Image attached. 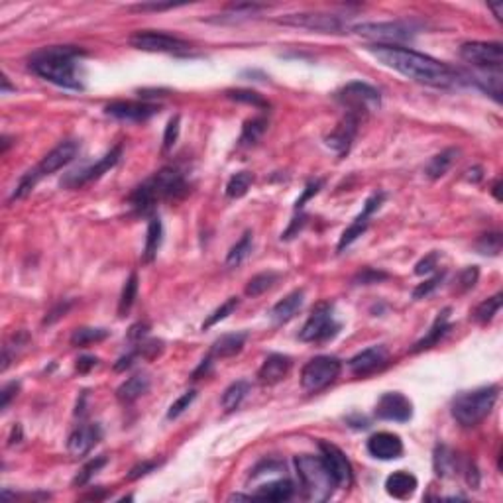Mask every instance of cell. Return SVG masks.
<instances>
[{"label":"cell","instance_id":"obj_1","mask_svg":"<svg viewBox=\"0 0 503 503\" xmlns=\"http://www.w3.org/2000/svg\"><path fill=\"white\" fill-rule=\"evenodd\" d=\"M368 51L383 66L395 69L398 73L405 75L411 81L422 83L429 87H452L458 83V73L447 63L432 59V57L413 51V49L399 48V46H370Z\"/></svg>","mask_w":503,"mask_h":503},{"label":"cell","instance_id":"obj_2","mask_svg":"<svg viewBox=\"0 0 503 503\" xmlns=\"http://www.w3.org/2000/svg\"><path fill=\"white\" fill-rule=\"evenodd\" d=\"M83 56L81 49L73 46H53L33 53L30 57V69L33 73L63 89L81 90L83 83L77 71V59Z\"/></svg>","mask_w":503,"mask_h":503},{"label":"cell","instance_id":"obj_3","mask_svg":"<svg viewBox=\"0 0 503 503\" xmlns=\"http://www.w3.org/2000/svg\"><path fill=\"white\" fill-rule=\"evenodd\" d=\"M185 193L187 183L183 175L175 167H163L134 189V193L130 195V204L132 209L146 214L154 211L155 204L163 199H177Z\"/></svg>","mask_w":503,"mask_h":503},{"label":"cell","instance_id":"obj_4","mask_svg":"<svg viewBox=\"0 0 503 503\" xmlns=\"http://www.w3.org/2000/svg\"><path fill=\"white\" fill-rule=\"evenodd\" d=\"M295 468L303 494L308 502H326L333 495L334 487H338L321 456H297Z\"/></svg>","mask_w":503,"mask_h":503},{"label":"cell","instance_id":"obj_5","mask_svg":"<svg viewBox=\"0 0 503 503\" xmlns=\"http://www.w3.org/2000/svg\"><path fill=\"white\" fill-rule=\"evenodd\" d=\"M77 154H79V142H75V140L61 142V144L53 147L33 170L28 171L24 177L20 179V183H18L12 199H24L26 195H30L32 189L38 185V181H40L41 177L51 175V173H56V171H59L61 167L69 165V163L77 157Z\"/></svg>","mask_w":503,"mask_h":503},{"label":"cell","instance_id":"obj_6","mask_svg":"<svg viewBox=\"0 0 503 503\" xmlns=\"http://www.w3.org/2000/svg\"><path fill=\"white\" fill-rule=\"evenodd\" d=\"M497 395H499L497 385H487V388L462 393L452 403V417L462 427H476L492 413Z\"/></svg>","mask_w":503,"mask_h":503},{"label":"cell","instance_id":"obj_7","mask_svg":"<svg viewBox=\"0 0 503 503\" xmlns=\"http://www.w3.org/2000/svg\"><path fill=\"white\" fill-rule=\"evenodd\" d=\"M360 38L375 41V46H398L415 38V26L409 22H365L352 28Z\"/></svg>","mask_w":503,"mask_h":503},{"label":"cell","instance_id":"obj_8","mask_svg":"<svg viewBox=\"0 0 503 503\" xmlns=\"http://www.w3.org/2000/svg\"><path fill=\"white\" fill-rule=\"evenodd\" d=\"M342 372V362L334 356L313 358L301 372V388L308 393H317L325 390Z\"/></svg>","mask_w":503,"mask_h":503},{"label":"cell","instance_id":"obj_9","mask_svg":"<svg viewBox=\"0 0 503 503\" xmlns=\"http://www.w3.org/2000/svg\"><path fill=\"white\" fill-rule=\"evenodd\" d=\"M336 100H338L348 113L358 114V116L370 113V110H375V108H380V105H382L380 90L373 89L372 85L362 81L348 83L346 87H342V89L336 93Z\"/></svg>","mask_w":503,"mask_h":503},{"label":"cell","instance_id":"obj_10","mask_svg":"<svg viewBox=\"0 0 503 503\" xmlns=\"http://www.w3.org/2000/svg\"><path fill=\"white\" fill-rule=\"evenodd\" d=\"M338 331H341V325L334 321L333 305L331 303H318L317 307L313 308L307 323L301 328L299 338L303 342H323L333 338Z\"/></svg>","mask_w":503,"mask_h":503},{"label":"cell","instance_id":"obj_11","mask_svg":"<svg viewBox=\"0 0 503 503\" xmlns=\"http://www.w3.org/2000/svg\"><path fill=\"white\" fill-rule=\"evenodd\" d=\"M460 57L466 63L487 71H502L503 49L497 41H466L460 48Z\"/></svg>","mask_w":503,"mask_h":503},{"label":"cell","instance_id":"obj_12","mask_svg":"<svg viewBox=\"0 0 503 503\" xmlns=\"http://www.w3.org/2000/svg\"><path fill=\"white\" fill-rule=\"evenodd\" d=\"M130 43L136 49L150 51V53H187L191 49V43L181 40L177 36H171L165 32H136L130 38Z\"/></svg>","mask_w":503,"mask_h":503},{"label":"cell","instance_id":"obj_13","mask_svg":"<svg viewBox=\"0 0 503 503\" xmlns=\"http://www.w3.org/2000/svg\"><path fill=\"white\" fill-rule=\"evenodd\" d=\"M279 24L293 26V28H305L313 32L323 33H342L346 30V24L341 16L325 14V12H301V14H285L277 18Z\"/></svg>","mask_w":503,"mask_h":503},{"label":"cell","instance_id":"obj_14","mask_svg":"<svg viewBox=\"0 0 503 503\" xmlns=\"http://www.w3.org/2000/svg\"><path fill=\"white\" fill-rule=\"evenodd\" d=\"M321 448V458L325 460L326 468L333 474L334 482L338 487H350L354 482V472H352V464L346 458V455L342 452L341 448L333 445V442H318Z\"/></svg>","mask_w":503,"mask_h":503},{"label":"cell","instance_id":"obj_15","mask_svg":"<svg viewBox=\"0 0 503 503\" xmlns=\"http://www.w3.org/2000/svg\"><path fill=\"white\" fill-rule=\"evenodd\" d=\"M120 155H122V146L113 147V150H110V152H108L106 155H103V157H100L97 163H93V165L85 167V170H79V171H73V173H69V175H67V177L61 181V185L71 187V189H77V187H83L85 183H90V181H95V179L103 177L106 171L113 170L114 165L118 163Z\"/></svg>","mask_w":503,"mask_h":503},{"label":"cell","instance_id":"obj_16","mask_svg":"<svg viewBox=\"0 0 503 503\" xmlns=\"http://www.w3.org/2000/svg\"><path fill=\"white\" fill-rule=\"evenodd\" d=\"M375 417L382 421L407 422L413 417V403L403 393H383L378 405H375Z\"/></svg>","mask_w":503,"mask_h":503},{"label":"cell","instance_id":"obj_17","mask_svg":"<svg viewBox=\"0 0 503 503\" xmlns=\"http://www.w3.org/2000/svg\"><path fill=\"white\" fill-rule=\"evenodd\" d=\"M383 199H385V195H383V193H375V195H372L370 199H368V201H365L362 212H360L356 219H354V222H352V224H350V227L346 228L344 232H342L341 242H338V252H342L344 248H348L350 244L354 242V240H358L360 236L364 234L365 228H368V224H370V217H372L373 212L382 207Z\"/></svg>","mask_w":503,"mask_h":503},{"label":"cell","instance_id":"obj_18","mask_svg":"<svg viewBox=\"0 0 503 503\" xmlns=\"http://www.w3.org/2000/svg\"><path fill=\"white\" fill-rule=\"evenodd\" d=\"M157 110H160V106L147 105V103H134V100H116V103H110L106 106V114L126 122H144L152 118Z\"/></svg>","mask_w":503,"mask_h":503},{"label":"cell","instance_id":"obj_19","mask_svg":"<svg viewBox=\"0 0 503 503\" xmlns=\"http://www.w3.org/2000/svg\"><path fill=\"white\" fill-rule=\"evenodd\" d=\"M360 118L358 114L346 113V116L338 122V126L331 132V136L326 138V144L328 147H333L334 152H338L341 155H344L352 146V142L356 138L358 126H360Z\"/></svg>","mask_w":503,"mask_h":503},{"label":"cell","instance_id":"obj_20","mask_svg":"<svg viewBox=\"0 0 503 503\" xmlns=\"http://www.w3.org/2000/svg\"><path fill=\"white\" fill-rule=\"evenodd\" d=\"M368 452L378 460H395L403 455V442L393 432H375L368 438Z\"/></svg>","mask_w":503,"mask_h":503},{"label":"cell","instance_id":"obj_21","mask_svg":"<svg viewBox=\"0 0 503 503\" xmlns=\"http://www.w3.org/2000/svg\"><path fill=\"white\" fill-rule=\"evenodd\" d=\"M100 437H103V430L98 425H81L79 429H75L69 435L67 450L73 456L89 455L90 450L95 448V445L100 440Z\"/></svg>","mask_w":503,"mask_h":503},{"label":"cell","instance_id":"obj_22","mask_svg":"<svg viewBox=\"0 0 503 503\" xmlns=\"http://www.w3.org/2000/svg\"><path fill=\"white\" fill-rule=\"evenodd\" d=\"M385 362H388V350H385V346H372V348L358 352L356 356L350 360L348 365L356 375H368V373L383 368Z\"/></svg>","mask_w":503,"mask_h":503},{"label":"cell","instance_id":"obj_23","mask_svg":"<svg viewBox=\"0 0 503 503\" xmlns=\"http://www.w3.org/2000/svg\"><path fill=\"white\" fill-rule=\"evenodd\" d=\"M291 370V358L284 354H269L258 370V380L264 385H276Z\"/></svg>","mask_w":503,"mask_h":503},{"label":"cell","instance_id":"obj_24","mask_svg":"<svg viewBox=\"0 0 503 503\" xmlns=\"http://www.w3.org/2000/svg\"><path fill=\"white\" fill-rule=\"evenodd\" d=\"M419 486V482L413 474L405 470L393 472L390 478L385 479V492L395 497V499H407L415 494V489Z\"/></svg>","mask_w":503,"mask_h":503},{"label":"cell","instance_id":"obj_25","mask_svg":"<svg viewBox=\"0 0 503 503\" xmlns=\"http://www.w3.org/2000/svg\"><path fill=\"white\" fill-rule=\"evenodd\" d=\"M303 301H305V293L301 291V289L299 291L289 293L285 299L279 301L276 307L271 308V318H274V323L284 325L287 321H291V318L299 313L301 307H303Z\"/></svg>","mask_w":503,"mask_h":503},{"label":"cell","instance_id":"obj_26","mask_svg":"<svg viewBox=\"0 0 503 503\" xmlns=\"http://www.w3.org/2000/svg\"><path fill=\"white\" fill-rule=\"evenodd\" d=\"M246 338H248V333H232L220 336V338H217L214 344H212L211 358L236 356V354L244 348Z\"/></svg>","mask_w":503,"mask_h":503},{"label":"cell","instance_id":"obj_27","mask_svg":"<svg viewBox=\"0 0 503 503\" xmlns=\"http://www.w3.org/2000/svg\"><path fill=\"white\" fill-rule=\"evenodd\" d=\"M147 390H150V378L146 373H136L116 390V398L120 399L122 403H132V401L142 398Z\"/></svg>","mask_w":503,"mask_h":503},{"label":"cell","instance_id":"obj_28","mask_svg":"<svg viewBox=\"0 0 503 503\" xmlns=\"http://www.w3.org/2000/svg\"><path fill=\"white\" fill-rule=\"evenodd\" d=\"M448 313H450V308H445V311L438 315L437 321H435V325L430 326V331L427 333V336L417 342L413 348H411V352H422V350L432 348V346H435V344H437V342L440 341L448 331H450V325H448Z\"/></svg>","mask_w":503,"mask_h":503},{"label":"cell","instance_id":"obj_29","mask_svg":"<svg viewBox=\"0 0 503 503\" xmlns=\"http://www.w3.org/2000/svg\"><path fill=\"white\" fill-rule=\"evenodd\" d=\"M295 487L289 479H276V482H269L266 486H261L254 497H260V499H269V502H287L291 499Z\"/></svg>","mask_w":503,"mask_h":503},{"label":"cell","instance_id":"obj_30","mask_svg":"<svg viewBox=\"0 0 503 503\" xmlns=\"http://www.w3.org/2000/svg\"><path fill=\"white\" fill-rule=\"evenodd\" d=\"M250 382H246V380H238V382L230 383L222 393V398H220V405L224 409V413L236 411L244 401V398L250 393Z\"/></svg>","mask_w":503,"mask_h":503},{"label":"cell","instance_id":"obj_31","mask_svg":"<svg viewBox=\"0 0 503 503\" xmlns=\"http://www.w3.org/2000/svg\"><path fill=\"white\" fill-rule=\"evenodd\" d=\"M458 154H460V152H458L456 147H448V150H445V152H440V154L435 155V157L427 163V170H425L427 177L430 179L442 177V175H445V173L455 165Z\"/></svg>","mask_w":503,"mask_h":503},{"label":"cell","instance_id":"obj_32","mask_svg":"<svg viewBox=\"0 0 503 503\" xmlns=\"http://www.w3.org/2000/svg\"><path fill=\"white\" fill-rule=\"evenodd\" d=\"M163 238V227L162 220L154 217L147 222V232H146V248H144V261H152L155 258V254L162 246Z\"/></svg>","mask_w":503,"mask_h":503},{"label":"cell","instance_id":"obj_33","mask_svg":"<svg viewBox=\"0 0 503 503\" xmlns=\"http://www.w3.org/2000/svg\"><path fill=\"white\" fill-rule=\"evenodd\" d=\"M277 279H279V274H276V271H264V274H258V276H254L250 281H248L244 293H246L248 297H258V295H261V293H266L268 289H271L274 284H277Z\"/></svg>","mask_w":503,"mask_h":503},{"label":"cell","instance_id":"obj_34","mask_svg":"<svg viewBox=\"0 0 503 503\" xmlns=\"http://www.w3.org/2000/svg\"><path fill=\"white\" fill-rule=\"evenodd\" d=\"M502 299H503V295L502 293H497V295H494V297L482 301L478 307L474 308V315H472L474 321H478V323H482V325L489 323V321L497 315V311L502 308Z\"/></svg>","mask_w":503,"mask_h":503},{"label":"cell","instance_id":"obj_35","mask_svg":"<svg viewBox=\"0 0 503 503\" xmlns=\"http://www.w3.org/2000/svg\"><path fill=\"white\" fill-rule=\"evenodd\" d=\"M252 252V232H246V234L238 240V242L230 248L227 256V266L228 268H238Z\"/></svg>","mask_w":503,"mask_h":503},{"label":"cell","instance_id":"obj_36","mask_svg":"<svg viewBox=\"0 0 503 503\" xmlns=\"http://www.w3.org/2000/svg\"><path fill=\"white\" fill-rule=\"evenodd\" d=\"M266 128H268V120L266 118H252V120H248L244 124L240 144L242 146H254L256 142H260Z\"/></svg>","mask_w":503,"mask_h":503},{"label":"cell","instance_id":"obj_37","mask_svg":"<svg viewBox=\"0 0 503 503\" xmlns=\"http://www.w3.org/2000/svg\"><path fill=\"white\" fill-rule=\"evenodd\" d=\"M252 183H254V175H252L250 171H238V173H234V175L230 177V181H228L227 195L230 197V199H240V197H244L248 193Z\"/></svg>","mask_w":503,"mask_h":503},{"label":"cell","instance_id":"obj_38","mask_svg":"<svg viewBox=\"0 0 503 503\" xmlns=\"http://www.w3.org/2000/svg\"><path fill=\"white\" fill-rule=\"evenodd\" d=\"M108 331L106 328H77L73 334H71V344L73 346H89V344H95V342H103L105 338H108Z\"/></svg>","mask_w":503,"mask_h":503},{"label":"cell","instance_id":"obj_39","mask_svg":"<svg viewBox=\"0 0 503 503\" xmlns=\"http://www.w3.org/2000/svg\"><path fill=\"white\" fill-rule=\"evenodd\" d=\"M136 297H138V276L132 274V276L128 277V281L122 287L120 301H118V315H120V317H124V315L130 311Z\"/></svg>","mask_w":503,"mask_h":503},{"label":"cell","instance_id":"obj_40","mask_svg":"<svg viewBox=\"0 0 503 503\" xmlns=\"http://www.w3.org/2000/svg\"><path fill=\"white\" fill-rule=\"evenodd\" d=\"M435 470L438 476L447 478L456 470V456L455 452L447 447H438L435 452Z\"/></svg>","mask_w":503,"mask_h":503},{"label":"cell","instance_id":"obj_41","mask_svg":"<svg viewBox=\"0 0 503 503\" xmlns=\"http://www.w3.org/2000/svg\"><path fill=\"white\" fill-rule=\"evenodd\" d=\"M28 342H30V336H28L26 333H16L9 342H6V346H4V350H2V372L9 368L10 362L18 356V352L24 348Z\"/></svg>","mask_w":503,"mask_h":503},{"label":"cell","instance_id":"obj_42","mask_svg":"<svg viewBox=\"0 0 503 503\" xmlns=\"http://www.w3.org/2000/svg\"><path fill=\"white\" fill-rule=\"evenodd\" d=\"M227 97L236 100V103H244V105L256 106V108H269L268 100L261 97V95H258V93H254V90L232 89V90H227Z\"/></svg>","mask_w":503,"mask_h":503},{"label":"cell","instance_id":"obj_43","mask_svg":"<svg viewBox=\"0 0 503 503\" xmlns=\"http://www.w3.org/2000/svg\"><path fill=\"white\" fill-rule=\"evenodd\" d=\"M238 303H240V301L236 299V297H230L227 303H222L212 315H209V318L203 323V328H211V326H214L217 323H220V321H224L228 315H232L236 311V307H238Z\"/></svg>","mask_w":503,"mask_h":503},{"label":"cell","instance_id":"obj_44","mask_svg":"<svg viewBox=\"0 0 503 503\" xmlns=\"http://www.w3.org/2000/svg\"><path fill=\"white\" fill-rule=\"evenodd\" d=\"M476 248L482 254H489V256H497L502 252V234L499 232H489V234H484L476 242Z\"/></svg>","mask_w":503,"mask_h":503},{"label":"cell","instance_id":"obj_45","mask_svg":"<svg viewBox=\"0 0 503 503\" xmlns=\"http://www.w3.org/2000/svg\"><path fill=\"white\" fill-rule=\"evenodd\" d=\"M106 464V458L105 456H100V458H95V460H90V462H87L85 466L81 468V472L77 474V478L73 479V484L75 486H85L87 482H89L95 474H97L103 466Z\"/></svg>","mask_w":503,"mask_h":503},{"label":"cell","instance_id":"obj_46","mask_svg":"<svg viewBox=\"0 0 503 503\" xmlns=\"http://www.w3.org/2000/svg\"><path fill=\"white\" fill-rule=\"evenodd\" d=\"M179 124H181V118H179L177 114L167 122L165 132H163V152H170L171 147L175 146V142H177L179 138V130H181V126H179Z\"/></svg>","mask_w":503,"mask_h":503},{"label":"cell","instance_id":"obj_47","mask_svg":"<svg viewBox=\"0 0 503 503\" xmlns=\"http://www.w3.org/2000/svg\"><path fill=\"white\" fill-rule=\"evenodd\" d=\"M197 398V391L191 390L187 391V393H183L181 398L177 399V401H173V405L170 407V411H167V419H177L179 415H183L189 409V405L195 401Z\"/></svg>","mask_w":503,"mask_h":503},{"label":"cell","instance_id":"obj_48","mask_svg":"<svg viewBox=\"0 0 503 503\" xmlns=\"http://www.w3.org/2000/svg\"><path fill=\"white\" fill-rule=\"evenodd\" d=\"M478 277H479V269L476 268V266L462 269V271L458 274V279H456V287H458V291L462 293L472 289L474 285L478 284Z\"/></svg>","mask_w":503,"mask_h":503},{"label":"cell","instance_id":"obj_49","mask_svg":"<svg viewBox=\"0 0 503 503\" xmlns=\"http://www.w3.org/2000/svg\"><path fill=\"white\" fill-rule=\"evenodd\" d=\"M442 279H445V274H437L435 277H430V279H427L425 284H421L417 289L413 291V297L415 299H425L427 295H430V293L437 289L438 285L442 284Z\"/></svg>","mask_w":503,"mask_h":503},{"label":"cell","instance_id":"obj_50","mask_svg":"<svg viewBox=\"0 0 503 503\" xmlns=\"http://www.w3.org/2000/svg\"><path fill=\"white\" fill-rule=\"evenodd\" d=\"M382 279H388V274H383V271H375V269L372 268H365L354 277V284L356 285L378 284V281H382Z\"/></svg>","mask_w":503,"mask_h":503},{"label":"cell","instance_id":"obj_51","mask_svg":"<svg viewBox=\"0 0 503 503\" xmlns=\"http://www.w3.org/2000/svg\"><path fill=\"white\" fill-rule=\"evenodd\" d=\"M323 183H325L323 179H317V181H311V183H308V185L305 187L303 195H301L299 199H297V203H295V209H297V211H299V209H303L308 199H311L313 195H317L318 191H321V187H323Z\"/></svg>","mask_w":503,"mask_h":503},{"label":"cell","instance_id":"obj_52","mask_svg":"<svg viewBox=\"0 0 503 503\" xmlns=\"http://www.w3.org/2000/svg\"><path fill=\"white\" fill-rule=\"evenodd\" d=\"M438 264V254L437 252H432V254H429L427 258H422L417 266H415V274L417 276H427V274H430L432 269L437 268Z\"/></svg>","mask_w":503,"mask_h":503},{"label":"cell","instance_id":"obj_53","mask_svg":"<svg viewBox=\"0 0 503 503\" xmlns=\"http://www.w3.org/2000/svg\"><path fill=\"white\" fill-rule=\"evenodd\" d=\"M18 390H20V383L18 382H10V383H6L4 388H2V403H0V407L2 409H6V407L10 405V401H12V398L14 395H18Z\"/></svg>","mask_w":503,"mask_h":503},{"label":"cell","instance_id":"obj_54","mask_svg":"<svg viewBox=\"0 0 503 503\" xmlns=\"http://www.w3.org/2000/svg\"><path fill=\"white\" fill-rule=\"evenodd\" d=\"M157 468V462H140L136 464L134 468L130 470V474H128V479H138L142 478V476H146V474H150L152 470H155Z\"/></svg>","mask_w":503,"mask_h":503},{"label":"cell","instance_id":"obj_55","mask_svg":"<svg viewBox=\"0 0 503 503\" xmlns=\"http://www.w3.org/2000/svg\"><path fill=\"white\" fill-rule=\"evenodd\" d=\"M147 331H150V326H147L146 323H138V325H134L130 328V333H128V338H130V341H134V342L142 341V338H144V336L147 334Z\"/></svg>","mask_w":503,"mask_h":503},{"label":"cell","instance_id":"obj_56","mask_svg":"<svg viewBox=\"0 0 503 503\" xmlns=\"http://www.w3.org/2000/svg\"><path fill=\"white\" fill-rule=\"evenodd\" d=\"M98 364V360L95 356H83L79 362H77V370L81 373L89 372L90 368H95Z\"/></svg>","mask_w":503,"mask_h":503},{"label":"cell","instance_id":"obj_57","mask_svg":"<svg viewBox=\"0 0 503 503\" xmlns=\"http://www.w3.org/2000/svg\"><path fill=\"white\" fill-rule=\"evenodd\" d=\"M69 307H71V303H66V305L61 303L59 307L53 308V311L49 313V317H46V321H43V323H48V325H49V323H53V321H57V318L61 317V315H66L67 311H69Z\"/></svg>","mask_w":503,"mask_h":503},{"label":"cell","instance_id":"obj_58","mask_svg":"<svg viewBox=\"0 0 503 503\" xmlns=\"http://www.w3.org/2000/svg\"><path fill=\"white\" fill-rule=\"evenodd\" d=\"M177 4L173 2H167V4H138L134 6V10H165V9H175Z\"/></svg>","mask_w":503,"mask_h":503},{"label":"cell","instance_id":"obj_59","mask_svg":"<svg viewBox=\"0 0 503 503\" xmlns=\"http://www.w3.org/2000/svg\"><path fill=\"white\" fill-rule=\"evenodd\" d=\"M209 368H211V356L207 358V360H203V364L197 368L195 373H193V380H199V378H201V373L209 372Z\"/></svg>","mask_w":503,"mask_h":503},{"label":"cell","instance_id":"obj_60","mask_svg":"<svg viewBox=\"0 0 503 503\" xmlns=\"http://www.w3.org/2000/svg\"><path fill=\"white\" fill-rule=\"evenodd\" d=\"M487 6L494 10V14H495V18H497V20H502V16H503V2H489Z\"/></svg>","mask_w":503,"mask_h":503},{"label":"cell","instance_id":"obj_61","mask_svg":"<svg viewBox=\"0 0 503 503\" xmlns=\"http://www.w3.org/2000/svg\"><path fill=\"white\" fill-rule=\"evenodd\" d=\"M499 183H502V181L497 179V181H495V183H494V189H492V193H494V197H495V199H497V201L502 199V197H499Z\"/></svg>","mask_w":503,"mask_h":503}]
</instances>
